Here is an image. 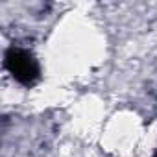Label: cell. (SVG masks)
Wrapping results in <instances>:
<instances>
[{
    "instance_id": "obj_1",
    "label": "cell",
    "mask_w": 157,
    "mask_h": 157,
    "mask_svg": "<svg viewBox=\"0 0 157 157\" xmlns=\"http://www.w3.org/2000/svg\"><path fill=\"white\" fill-rule=\"evenodd\" d=\"M8 72L15 78V82H19L21 85H33L37 80H39V74H41V68H39V63L37 59L22 50V48H11L8 50L6 54V61H4Z\"/></svg>"
}]
</instances>
